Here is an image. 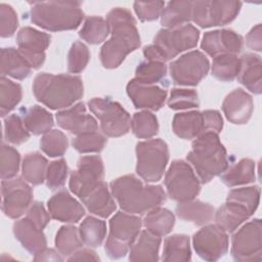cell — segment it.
<instances>
[{"instance_id": "obj_36", "label": "cell", "mask_w": 262, "mask_h": 262, "mask_svg": "<svg viewBox=\"0 0 262 262\" xmlns=\"http://www.w3.org/2000/svg\"><path fill=\"white\" fill-rule=\"evenodd\" d=\"M47 160L39 152H30L23 160L21 173L25 180L33 185L43 183L46 178Z\"/></svg>"}, {"instance_id": "obj_52", "label": "cell", "mask_w": 262, "mask_h": 262, "mask_svg": "<svg viewBox=\"0 0 262 262\" xmlns=\"http://www.w3.org/2000/svg\"><path fill=\"white\" fill-rule=\"evenodd\" d=\"M18 26L17 14L14 9L5 3L0 4V35L3 38L11 37Z\"/></svg>"}, {"instance_id": "obj_45", "label": "cell", "mask_w": 262, "mask_h": 262, "mask_svg": "<svg viewBox=\"0 0 262 262\" xmlns=\"http://www.w3.org/2000/svg\"><path fill=\"white\" fill-rule=\"evenodd\" d=\"M260 200V188L258 186H249L234 188L227 194L226 201H232L246 207L251 215L257 210Z\"/></svg>"}, {"instance_id": "obj_34", "label": "cell", "mask_w": 262, "mask_h": 262, "mask_svg": "<svg viewBox=\"0 0 262 262\" xmlns=\"http://www.w3.org/2000/svg\"><path fill=\"white\" fill-rule=\"evenodd\" d=\"M23 121L28 131L34 135L44 134L53 126L52 115L39 105H33L26 108L23 114Z\"/></svg>"}, {"instance_id": "obj_19", "label": "cell", "mask_w": 262, "mask_h": 262, "mask_svg": "<svg viewBox=\"0 0 262 262\" xmlns=\"http://www.w3.org/2000/svg\"><path fill=\"white\" fill-rule=\"evenodd\" d=\"M127 93L137 108L160 110L167 98V90L156 85L144 84L132 79L127 84Z\"/></svg>"}, {"instance_id": "obj_8", "label": "cell", "mask_w": 262, "mask_h": 262, "mask_svg": "<svg viewBox=\"0 0 262 262\" xmlns=\"http://www.w3.org/2000/svg\"><path fill=\"white\" fill-rule=\"evenodd\" d=\"M136 172L146 182L159 181L169 161L167 143L160 139L140 141L136 144Z\"/></svg>"}, {"instance_id": "obj_54", "label": "cell", "mask_w": 262, "mask_h": 262, "mask_svg": "<svg viewBox=\"0 0 262 262\" xmlns=\"http://www.w3.org/2000/svg\"><path fill=\"white\" fill-rule=\"evenodd\" d=\"M30 220H32L40 229H44L46 225L50 221V214L47 212L40 202H35L32 204L27 212V216Z\"/></svg>"}, {"instance_id": "obj_28", "label": "cell", "mask_w": 262, "mask_h": 262, "mask_svg": "<svg viewBox=\"0 0 262 262\" xmlns=\"http://www.w3.org/2000/svg\"><path fill=\"white\" fill-rule=\"evenodd\" d=\"M83 204L90 213L102 218L112 215L116 210V203L111 195L105 182L101 181L86 198L82 199Z\"/></svg>"}, {"instance_id": "obj_58", "label": "cell", "mask_w": 262, "mask_h": 262, "mask_svg": "<svg viewBox=\"0 0 262 262\" xmlns=\"http://www.w3.org/2000/svg\"><path fill=\"white\" fill-rule=\"evenodd\" d=\"M53 249H44L40 253L35 255V260L37 261H62V257Z\"/></svg>"}, {"instance_id": "obj_49", "label": "cell", "mask_w": 262, "mask_h": 262, "mask_svg": "<svg viewBox=\"0 0 262 262\" xmlns=\"http://www.w3.org/2000/svg\"><path fill=\"white\" fill-rule=\"evenodd\" d=\"M199 96L193 89L174 88L171 90L168 105L172 110H186L199 106Z\"/></svg>"}, {"instance_id": "obj_29", "label": "cell", "mask_w": 262, "mask_h": 262, "mask_svg": "<svg viewBox=\"0 0 262 262\" xmlns=\"http://www.w3.org/2000/svg\"><path fill=\"white\" fill-rule=\"evenodd\" d=\"M250 216L251 213L243 205L232 201H226L215 213V221L226 232H232L243 222L248 220Z\"/></svg>"}, {"instance_id": "obj_3", "label": "cell", "mask_w": 262, "mask_h": 262, "mask_svg": "<svg viewBox=\"0 0 262 262\" xmlns=\"http://www.w3.org/2000/svg\"><path fill=\"white\" fill-rule=\"evenodd\" d=\"M33 92L38 101L51 110L72 105L83 96L82 79L73 75L38 74L33 82Z\"/></svg>"}, {"instance_id": "obj_7", "label": "cell", "mask_w": 262, "mask_h": 262, "mask_svg": "<svg viewBox=\"0 0 262 262\" xmlns=\"http://www.w3.org/2000/svg\"><path fill=\"white\" fill-rule=\"evenodd\" d=\"M142 221L139 217L123 212L116 213L110 221V233L104 250L111 259L126 256L140 232Z\"/></svg>"}, {"instance_id": "obj_20", "label": "cell", "mask_w": 262, "mask_h": 262, "mask_svg": "<svg viewBox=\"0 0 262 262\" xmlns=\"http://www.w3.org/2000/svg\"><path fill=\"white\" fill-rule=\"evenodd\" d=\"M56 122L62 129L76 135L97 130L96 120L91 115L87 114L83 102H79L68 110L58 112L56 114Z\"/></svg>"}, {"instance_id": "obj_39", "label": "cell", "mask_w": 262, "mask_h": 262, "mask_svg": "<svg viewBox=\"0 0 262 262\" xmlns=\"http://www.w3.org/2000/svg\"><path fill=\"white\" fill-rule=\"evenodd\" d=\"M110 33L106 19L101 16H89L80 30L79 36L90 44H99L106 39Z\"/></svg>"}, {"instance_id": "obj_25", "label": "cell", "mask_w": 262, "mask_h": 262, "mask_svg": "<svg viewBox=\"0 0 262 262\" xmlns=\"http://www.w3.org/2000/svg\"><path fill=\"white\" fill-rule=\"evenodd\" d=\"M238 81L252 93L262 92V63L259 55L247 53L242 56Z\"/></svg>"}, {"instance_id": "obj_21", "label": "cell", "mask_w": 262, "mask_h": 262, "mask_svg": "<svg viewBox=\"0 0 262 262\" xmlns=\"http://www.w3.org/2000/svg\"><path fill=\"white\" fill-rule=\"evenodd\" d=\"M50 216L58 221L67 223L78 222L85 214L82 205L74 199L66 189L53 194L47 203Z\"/></svg>"}, {"instance_id": "obj_44", "label": "cell", "mask_w": 262, "mask_h": 262, "mask_svg": "<svg viewBox=\"0 0 262 262\" xmlns=\"http://www.w3.org/2000/svg\"><path fill=\"white\" fill-rule=\"evenodd\" d=\"M68 137L59 130H49L40 140L41 149L49 157H61L68 149Z\"/></svg>"}, {"instance_id": "obj_12", "label": "cell", "mask_w": 262, "mask_h": 262, "mask_svg": "<svg viewBox=\"0 0 262 262\" xmlns=\"http://www.w3.org/2000/svg\"><path fill=\"white\" fill-rule=\"evenodd\" d=\"M231 256L235 261H261L262 227L261 220L254 219L243 225L232 236Z\"/></svg>"}, {"instance_id": "obj_5", "label": "cell", "mask_w": 262, "mask_h": 262, "mask_svg": "<svg viewBox=\"0 0 262 262\" xmlns=\"http://www.w3.org/2000/svg\"><path fill=\"white\" fill-rule=\"evenodd\" d=\"M30 15L33 24L51 32L75 30L84 17L77 1L34 2Z\"/></svg>"}, {"instance_id": "obj_27", "label": "cell", "mask_w": 262, "mask_h": 262, "mask_svg": "<svg viewBox=\"0 0 262 262\" xmlns=\"http://www.w3.org/2000/svg\"><path fill=\"white\" fill-rule=\"evenodd\" d=\"M0 68L3 77L9 76L17 80H23L29 77L32 69L18 49L13 47L1 49Z\"/></svg>"}, {"instance_id": "obj_46", "label": "cell", "mask_w": 262, "mask_h": 262, "mask_svg": "<svg viewBox=\"0 0 262 262\" xmlns=\"http://www.w3.org/2000/svg\"><path fill=\"white\" fill-rule=\"evenodd\" d=\"M4 137L13 144H21L30 137L23 119L16 115H10L4 120Z\"/></svg>"}, {"instance_id": "obj_50", "label": "cell", "mask_w": 262, "mask_h": 262, "mask_svg": "<svg viewBox=\"0 0 262 262\" xmlns=\"http://www.w3.org/2000/svg\"><path fill=\"white\" fill-rule=\"evenodd\" d=\"M90 58L88 47L80 42L76 41L72 46L68 54V70L72 74L81 73L87 66Z\"/></svg>"}, {"instance_id": "obj_53", "label": "cell", "mask_w": 262, "mask_h": 262, "mask_svg": "<svg viewBox=\"0 0 262 262\" xmlns=\"http://www.w3.org/2000/svg\"><path fill=\"white\" fill-rule=\"evenodd\" d=\"M165 3L163 1L149 2H134V10L141 21H151L157 19L164 9Z\"/></svg>"}, {"instance_id": "obj_55", "label": "cell", "mask_w": 262, "mask_h": 262, "mask_svg": "<svg viewBox=\"0 0 262 262\" xmlns=\"http://www.w3.org/2000/svg\"><path fill=\"white\" fill-rule=\"evenodd\" d=\"M205 117L206 129L208 131H212L215 133H219L223 128V119L218 111L208 110L203 112Z\"/></svg>"}, {"instance_id": "obj_6", "label": "cell", "mask_w": 262, "mask_h": 262, "mask_svg": "<svg viewBox=\"0 0 262 262\" xmlns=\"http://www.w3.org/2000/svg\"><path fill=\"white\" fill-rule=\"evenodd\" d=\"M199 37V30L189 24L174 29H162L155 36L154 44L143 48V54L149 61L165 62L180 52L193 48Z\"/></svg>"}, {"instance_id": "obj_11", "label": "cell", "mask_w": 262, "mask_h": 262, "mask_svg": "<svg viewBox=\"0 0 262 262\" xmlns=\"http://www.w3.org/2000/svg\"><path fill=\"white\" fill-rule=\"evenodd\" d=\"M241 7L239 1H195L192 2L191 19L202 28L224 26L237 16Z\"/></svg>"}, {"instance_id": "obj_56", "label": "cell", "mask_w": 262, "mask_h": 262, "mask_svg": "<svg viewBox=\"0 0 262 262\" xmlns=\"http://www.w3.org/2000/svg\"><path fill=\"white\" fill-rule=\"evenodd\" d=\"M246 43L248 47L253 50L261 51L262 49V32H261V24L255 26L247 35Z\"/></svg>"}, {"instance_id": "obj_37", "label": "cell", "mask_w": 262, "mask_h": 262, "mask_svg": "<svg viewBox=\"0 0 262 262\" xmlns=\"http://www.w3.org/2000/svg\"><path fill=\"white\" fill-rule=\"evenodd\" d=\"M242 60L234 54H221L213 59L212 75L224 82L234 80L241 71Z\"/></svg>"}, {"instance_id": "obj_13", "label": "cell", "mask_w": 262, "mask_h": 262, "mask_svg": "<svg viewBox=\"0 0 262 262\" xmlns=\"http://www.w3.org/2000/svg\"><path fill=\"white\" fill-rule=\"evenodd\" d=\"M209 59L199 50L189 51L181 55L170 64V76L177 85H198L208 74Z\"/></svg>"}, {"instance_id": "obj_15", "label": "cell", "mask_w": 262, "mask_h": 262, "mask_svg": "<svg viewBox=\"0 0 262 262\" xmlns=\"http://www.w3.org/2000/svg\"><path fill=\"white\" fill-rule=\"evenodd\" d=\"M192 244L196 254L206 261H217L228 250V235L217 224L206 225L193 234Z\"/></svg>"}, {"instance_id": "obj_16", "label": "cell", "mask_w": 262, "mask_h": 262, "mask_svg": "<svg viewBox=\"0 0 262 262\" xmlns=\"http://www.w3.org/2000/svg\"><path fill=\"white\" fill-rule=\"evenodd\" d=\"M2 211L12 219L20 217L31 206L33 190L21 178L6 179L1 183Z\"/></svg>"}, {"instance_id": "obj_22", "label": "cell", "mask_w": 262, "mask_h": 262, "mask_svg": "<svg viewBox=\"0 0 262 262\" xmlns=\"http://www.w3.org/2000/svg\"><path fill=\"white\" fill-rule=\"evenodd\" d=\"M254 103L252 96L245 90L237 88L231 91L223 100L222 111L226 119L237 125L246 124L253 114Z\"/></svg>"}, {"instance_id": "obj_48", "label": "cell", "mask_w": 262, "mask_h": 262, "mask_svg": "<svg viewBox=\"0 0 262 262\" xmlns=\"http://www.w3.org/2000/svg\"><path fill=\"white\" fill-rule=\"evenodd\" d=\"M19 152L12 146L2 143L0 175L2 180L11 179L16 175L19 168Z\"/></svg>"}, {"instance_id": "obj_17", "label": "cell", "mask_w": 262, "mask_h": 262, "mask_svg": "<svg viewBox=\"0 0 262 262\" xmlns=\"http://www.w3.org/2000/svg\"><path fill=\"white\" fill-rule=\"evenodd\" d=\"M51 37L31 27L19 30L16 41L18 51L29 62L31 68H40L45 60V50L50 44Z\"/></svg>"}, {"instance_id": "obj_31", "label": "cell", "mask_w": 262, "mask_h": 262, "mask_svg": "<svg viewBox=\"0 0 262 262\" xmlns=\"http://www.w3.org/2000/svg\"><path fill=\"white\" fill-rule=\"evenodd\" d=\"M255 163L251 159H242L230 166L221 175V181L229 186H236L254 182Z\"/></svg>"}, {"instance_id": "obj_1", "label": "cell", "mask_w": 262, "mask_h": 262, "mask_svg": "<svg viewBox=\"0 0 262 262\" xmlns=\"http://www.w3.org/2000/svg\"><path fill=\"white\" fill-rule=\"evenodd\" d=\"M112 37L100 49V60L104 68H118L126 56L140 46L136 21L131 12L122 7L112 9L106 15Z\"/></svg>"}, {"instance_id": "obj_35", "label": "cell", "mask_w": 262, "mask_h": 262, "mask_svg": "<svg viewBox=\"0 0 262 262\" xmlns=\"http://www.w3.org/2000/svg\"><path fill=\"white\" fill-rule=\"evenodd\" d=\"M191 251L189 237L185 234H173L164 242V261H190Z\"/></svg>"}, {"instance_id": "obj_51", "label": "cell", "mask_w": 262, "mask_h": 262, "mask_svg": "<svg viewBox=\"0 0 262 262\" xmlns=\"http://www.w3.org/2000/svg\"><path fill=\"white\" fill-rule=\"evenodd\" d=\"M68 165L66 160L59 159L49 164L46 171V184L51 189H57L66 183Z\"/></svg>"}, {"instance_id": "obj_26", "label": "cell", "mask_w": 262, "mask_h": 262, "mask_svg": "<svg viewBox=\"0 0 262 262\" xmlns=\"http://www.w3.org/2000/svg\"><path fill=\"white\" fill-rule=\"evenodd\" d=\"M161 236L150 231L142 230L130 247V261H158Z\"/></svg>"}, {"instance_id": "obj_40", "label": "cell", "mask_w": 262, "mask_h": 262, "mask_svg": "<svg viewBox=\"0 0 262 262\" xmlns=\"http://www.w3.org/2000/svg\"><path fill=\"white\" fill-rule=\"evenodd\" d=\"M23 92L19 84L1 77L0 80V114L5 117L21 100Z\"/></svg>"}, {"instance_id": "obj_9", "label": "cell", "mask_w": 262, "mask_h": 262, "mask_svg": "<svg viewBox=\"0 0 262 262\" xmlns=\"http://www.w3.org/2000/svg\"><path fill=\"white\" fill-rule=\"evenodd\" d=\"M88 106L100 121V128L105 135L120 137L129 132L130 116L119 102L110 98L95 97L88 101Z\"/></svg>"}, {"instance_id": "obj_33", "label": "cell", "mask_w": 262, "mask_h": 262, "mask_svg": "<svg viewBox=\"0 0 262 262\" xmlns=\"http://www.w3.org/2000/svg\"><path fill=\"white\" fill-rule=\"evenodd\" d=\"M175 224L174 214L165 208L156 207L147 212L143 219V225L151 233L163 236L168 234Z\"/></svg>"}, {"instance_id": "obj_2", "label": "cell", "mask_w": 262, "mask_h": 262, "mask_svg": "<svg viewBox=\"0 0 262 262\" xmlns=\"http://www.w3.org/2000/svg\"><path fill=\"white\" fill-rule=\"evenodd\" d=\"M112 193L127 213L144 214L166 200L161 185H145L134 175H124L111 182Z\"/></svg>"}, {"instance_id": "obj_47", "label": "cell", "mask_w": 262, "mask_h": 262, "mask_svg": "<svg viewBox=\"0 0 262 262\" xmlns=\"http://www.w3.org/2000/svg\"><path fill=\"white\" fill-rule=\"evenodd\" d=\"M105 143L106 138L96 131L77 135L73 140L74 148L81 154L98 152L102 150Z\"/></svg>"}, {"instance_id": "obj_38", "label": "cell", "mask_w": 262, "mask_h": 262, "mask_svg": "<svg viewBox=\"0 0 262 262\" xmlns=\"http://www.w3.org/2000/svg\"><path fill=\"white\" fill-rule=\"evenodd\" d=\"M106 233L105 222L92 216L86 217L79 227V234L84 244L89 247H99Z\"/></svg>"}, {"instance_id": "obj_57", "label": "cell", "mask_w": 262, "mask_h": 262, "mask_svg": "<svg viewBox=\"0 0 262 262\" xmlns=\"http://www.w3.org/2000/svg\"><path fill=\"white\" fill-rule=\"evenodd\" d=\"M69 261H98L99 257L90 249H82L76 251L69 258Z\"/></svg>"}, {"instance_id": "obj_10", "label": "cell", "mask_w": 262, "mask_h": 262, "mask_svg": "<svg viewBox=\"0 0 262 262\" xmlns=\"http://www.w3.org/2000/svg\"><path fill=\"white\" fill-rule=\"evenodd\" d=\"M165 186L168 195L178 203L193 200L201 190L200 181L192 168L182 160H175L170 165Z\"/></svg>"}, {"instance_id": "obj_4", "label": "cell", "mask_w": 262, "mask_h": 262, "mask_svg": "<svg viewBox=\"0 0 262 262\" xmlns=\"http://www.w3.org/2000/svg\"><path fill=\"white\" fill-rule=\"evenodd\" d=\"M191 164L203 183L220 175L228 168L227 152L221 143L218 133L208 131L192 141L191 150L187 154Z\"/></svg>"}, {"instance_id": "obj_43", "label": "cell", "mask_w": 262, "mask_h": 262, "mask_svg": "<svg viewBox=\"0 0 262 262\" xmlns=\"http://www.w3.org/2000/svg\"><path fill=\"white\" fill-rule=\"evenodd\" d=\"M167 74V66L161 61H143L138 64L135 71V78L137 81L155 85L165 79Z\"/></svg>"}, {"instance_id": "obj_32", "label": "cell", "mask_w": 262, "mask_h": 262, "mask_svg": "<svg viewBox=\"0 0 262 262\" xmlns=\"http://www.w3.org/2000/svg\"><path fill=\"white\" fill-rule=\"evenodd\" d=\"M191 1H171L161 13V23L166 29H174L191 19Z\"/></svg>"}, {"instance_id": "obj_24", "label": "cell", "mask_w": 262, "mask_h": 262, "mask_svg": "<svg viewBox=\"0 0 262 262\" xmlns=\"http://www.w3.org/2000/svg\"><path fill=\"white\" fill-rule=\"evenodd\" d=\"M174 133L182 139H193L207 132L203 112L191 111L176 114L172 121Z\"/></svg>"}, {"instance_id": "obj_30", "label": "cell", "mask_w": 262, "mask_h": 262, "mask_svg": "<svg viewBox=\"0 0 262 262\" xmlns=\"http://www.w3.org/2000/svg\"><path fill=\"white\" fill-rule=\"evenodd\" d=\"M176 214L182 220L190 221L196 225H205L213 219L215 211L210 204L193 199L178 203Z\"/></svg>"}, {"instance_id": "obj_18", "label": "cell", "mask_w": 262, "mask_h": 262, "mask_svg": "<svg viewBox=\"0 0 262 262\" xmlns=\"http://www.w3.org/2000/svg\"><path fill=\"white\" fill-rule=\"evenodd\" d=\"M244 41L241 35L232 30H215L205 33L201 47L212 57L221 54H236L243 49Z\"/></svg>"}, {"instance_id": "obj_23", "label": "cell", "mask_w": 262, "mask_h": 262, "mask_svg": "<svg viewBox=\"0 0 262 262\" xmlns=\"http://www.w3.org/2000/svg\"><path fill=\"white\" fill-rule=\"evenodd\" d=\"M13 233L21 246L31 254H38L46 248L45 234L32 220L25 217L13 224Z\"/></svg>"}, {"instance_id": "obj_41", "label": "cell", "mask_w": 262, "mask_h": 262, "mask_svg": "<svg viewBox=\"0 0 262 262\" xmlns=\"http://www.w3.org/2000/svg\"><path fill=\"white\" fill-rule=\"evenodd\" d=\"M55 246L62 256H71L80 250L83 242L79 234V229L72 225L61 226L55 236Z\"/></svg>"}, {"instance_id": "obj_42", "label": "cell", "mask_w": 262, "mask_h": 262, "mask_svg": "<svg viewBox=\"0 0 262 262\" xmlns=\"http://www.w3.org/2000/svg\"><path fill=\"white\" fill-rule=\"evenodd\" d=\"M131 128L136 137L150 138L158 133L159 123L152 113L142 111L133 115L131 120Z\"/></svg>"}, {"instance_id": "obj_14", "label": "cell", "mask_w": 262, "mask_h": 262, "mask_svg": "<svg viewBox=\"0 0 262 262\" xmlns=\"http://www.w3.org/2000/svg\"><path fill=\"white\" fill-rule=\"evenodd\" d=\"M103 175L104 167L100 157H82L78 161L77 170L71 174L70 189L82 200L102 181Z\"/></svg>"}]
</instances>
